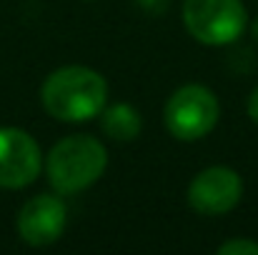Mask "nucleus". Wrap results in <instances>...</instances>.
<instances>
[{
	"label": "nucleus",
	"instance_id": "11",
	"mask_svg": "<svg viewBox=\"0 0 258 255\" xmlns=\"http://www.w3.org/2000/svg\"><path fill=\"white\" fill-rule=\"evenodd\" d=\"M248 115H251L253 123H258V88L251 93V98H248Z\"/></svg>",
	"mask_w": 258,
	"mask_h": 255
},
{
	"label": "nucleus",
	"instance_id": "8",
	"mask_svg": "<svg viewBox=\"0 0 258 255\" xmlns=\"http://www.w3.org/2000/svg\"><path fill=\"white\" fill-rule=\"evenodd\" d=\"M143 120L141 113L128 105V103H115V105H105L100 110V130L115 140V143H131L141 135Z\"/></svg>",
	"mask_w": 258,
	"mask_h": 255
},
{
	"label": "nucleus",
	"instance_id": "1",
	"mask_svg": "<svg viewBox=\"0 0 258 255\" xmlns=\"http://www.w3.org/2000/svg\"><path fill=\"white\" fill-rule=\"evenodd\" d=\"M48 115L63 123H86L100 115L108 100L105 78L88 65H63L53 70L40 88Z\"/></svg>",
	"mask_w": 258,
	"mask_h": 255
},
{
	"label": "nucleus",
	"instance_id": "7",
	"mask_svg": "<svg viewBox=\"0 0 258 255\" xmlns=\"http://www.w3.org/2000/svg\"><path fill=\"white\" fill-rule=\"evenodd\" d=\"M18 235L33 248H45L60 240L68 225V208L58 195L43 193L30 198L18 213Z\"/></svg>",
	"mask_w": 258,
	"mask_h": 255
},
{
	"label": "nucleus",
	"instance_id": "4",
	"mask_svg": "<svg viewBox=\"0 0 258 255\" xmlns=\"http://www.w3.org/2000/svg\"><path fill=\"white\" fill-rule=\"evenodd\" d=\"M248 23L246 5L241 0H185L183 25L203 45L236 43Z\"/></svg>",
	"mask_w": 258,
	"mask_h": 255
},
{
	"label": "nucleus",
	"instance_id": "12",
	"mask_svg": "<svg viewBox=\"0 0 258 255\" xmlns=\"http://www.w3.org/2000/svg\"><path fill=\"white\" fill-rule=\"evenodd\" d=\"M251 33H253V40H256V43H258V20H256V23H253V28H251Z\"/></svg>",
	"mask_w": 258,
	"mask_h": 255
},
{
	"label": "nucleus",
	"instance_id": "3",
	"mask_svg": "<svg viewBox=\"0 0 258 255\" xmlns=\"http://www.w3.org/2000/svg\"><path fill=\"white\" fill-rule=\"evenodd\" d=\"M221 118L218 98L211 88L198 83L180 85L173 90L163 108V123L175 140H201L206 138Z\"/></svg>",
	"mask_w": 258,
	"mask_h": 255
},
{
	"label": "nucleus",
	"instance_id": "2",
	"mask_svg": "<svg viewBox=\"0 0 258 255\" xmlns=\"http://www.w3.org/2000/svg\"><path fill=\"white\" fill-rule=\"evenodd\" d=\"M105 168H108V150L98 138L88 133L58 140L45 155L48 183L60 195H76L90 188L95 180H100Z\"/></svg>",
	"mask_w": 258,
	"mask_h": 255
},
{
	"label": "nucleus",
	"instance_id": "6",
	"mask_svg": "<svg viewBox=\"0 0 258 255\" xmlns=\"http://www.w3.org/2000/svg\"><path fill=\"white\" fill-rule=\"evenodd\" d=\"M43 168L35 138L20 128H0V188L18 190L30 185Z\"/></svg>",
	"mask_w": 258,
	"mask_h": 255
},
{
	"label": "nucleus",
	"instance_id": "10",
	"mask_svg": "<svg viewBox=\"0 0 258 255\" xmlns=\"http://www.w3.org/2000/svg\"><path fill=\"white\" fill-rule=\"evenodd\" d=\"M148 15H161V13H166V8H168V0H136Z\"/></svg>",
	"mask_w": 258,
	"mask_h": 255
},
{
	"label": "nucleus",
	"instance_id": "5",
	"mask_svg": "<svg viewBox=\"0 0 258 255\" xmlns=\"http://www.w3.org/2000/svg\"><path fill=\"white\" fill-rule=\"evenodd\" d=\"M188 205L206 218L231 213L243 198V180L233 168L211 165L201 170L188 185Z\"/></svg>",
	"mask_w": 258,
	"mask_h": 255
},
{
	"label": "nucleus",
	"instance_id": "9",
	"mask_svg": "<svg viewBox=\"0 0 258 255\" xmlns=\"http://www.w3.org/2000/svg\"><path fill=\"white\" fill-rule=\"evenodd\" d=\"M218 255H258V243L251 238H231L218 245Z\"/></svg>",
	"mask_w": 258,
	"mask_h": 255
}]
</instances>
